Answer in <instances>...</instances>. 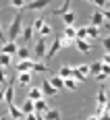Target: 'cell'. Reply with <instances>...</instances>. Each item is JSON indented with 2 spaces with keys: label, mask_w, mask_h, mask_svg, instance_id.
Segmentation results:
<instances>
[{
  "label": "cell",
  "mask_w": 110,
  "mask_h": 120,
  "mask_svg": "<svg viewBox=\"0 0 110 120\" xmlns=\"http://www.w3.org/2000/svg\"><path fill=\"white\" fill-rule=\"evenodd\" d=\"M25 118H27V120H37V118H35V114H27Z\"/></svg>",
  "instance_id": "obj_43"
},
{
  "label": "cell",
  "mask_w": 110,
  "mask_h": 120,
  "mask_svg": "<svg viewBox=\"0 0 110 120\" xmlns=\"http://www.w3.org/2000/svg\"><path fill=\"white\" fill-rule=\"evenodd\" d=\"M75 46H77V50L81 54H89L91 52V41H87V39H75Z\"/></svg>",
  "instance_id": "obj_7"
},
{
  "label": "cell",
  "mask_w": 110,
  "mask_h": 120,
  "mask_svg": "<svg viewBox=\"0 0 110 120\" xmlns=\"http://www.w3.org/2000/svg\"><path fill=\"white\" fill-rule=\"evenodd\" d=\"M44 120H60V112L58 110H48L44 114Z\"/></svg>",
  "instance_id": "obj_27"
},
{
  "label": "cell",
  "mask_w": 110,
  "mask_h": 120,
  "mask_svg": "<svg viewBox=\"0 0 110 120\" xmlns=\"http://www.w3.org/2000/svg\"><path fill=\"white\" fill-rule=\"evenodd\" d=\"M50 33H52V27H50L48 23H44V27H42V31H39V37H44V39H46V37H48Z\"/></svg>",
  "instance_id": "obj_31"
},
{
  "label": "cell",
  "mask_w": 110,
  "mask_h": 120,
  "mask_svg": "<svg viewBox=\"0 0 110 120\" xmlns=\"http://www.w3.org/2000/svg\"><path fill=\"white\" fill-rule=\"evenodd\" d=\"M87 77H89V64L73 66V79H75V81H85Z\"/></svg>",
  "instance_id": "obj_3"
},
{
  "label": "cell",
  "mask_w": 110,
  "mask_h": 120,
  "mask_svg": "<svg viewBox=\"0 0 110 120\" xmlns=\"http://www.w3.org/2000/svg\"><path fill=\"white\" fill-rule=\"evenodd\" d=\"M100 12H102L104 21H110V11H108V8H104V11H100Z\"/></svg>",
  "instance_id": "obj_40"
},
{
  "label": "cell",
  "mask_w": 110,
  "mask_h": 120,
  "mask_svg": "<svg viewBox=\"0 0 110 120\" xmlns=\"http://www.w3.org/2000/svg\"><path fill=\"white\" fill-rule=\"evenodd\" d=\"M0 66H2V68L11 66V56H6V54H0Z\"/></svg>",
  "instance_id": "obj_32"
},
{
  "label": "cell",
  "mask_w": 110,
  "mask_h": 120,
  "mask_svg": "<svg viewBox=\"0 0 110 120\" xmlns=\"http://www.w3.org/2000/svg\"><path fill=\"white\" fill-rule=\"evenodd\" d=\"M17 56H19L21 60H29L31 58V50L27 48V46H25V48H19L17 50Z\"/></svg>",
  "instance_id": "obj_25"
},
{
  "label": "cell",
  "mask_w": 110,
  "mask_h": 120,
  "mask_svg": "<svg viewBox=\"0 0 110 120\" xmlns=\"http://www.w3.org/2000/svg\"><path fill=\"white\" fill-rule=\"evenodd\" d=\"M87 120H100V116H96V114H91V116H89Z\"/></svg>",
  "instance_id": "obj_44"
},
{
  "label": "cell",
  "mask_w": 110,
  "mask_h": 120,
  "mask_svg": "<svg viewBox=\"0 0 110 120\" xmlns=\"http://www.w3.org/2000/svg\"><path fill=\"white\" fill-rule=\"evenodd\" d=\"M106 93H108V99H110V89H106Z\"/></svg>",
  "instance_id": "obj_49"
},
{
  "label": "cell",
  "mask_w": 110,
  "mask_h": 120,
  "mask_svg": "<svg viewBox=\"0 0 110 120\" xmlns=\"http://www.w3.org/2000/svg\"><path fill=\"white\" fill-rule=\"evenodd\" d=\"M100 72H102V62H91V64H89V75L98 77Z\"/></svg>",
  "instance_id": "obj_26"
},
{
  "label": "cell",
  "mask_w": 110,
  "mask_h": 120,
  "mask_svg": "<svg viewBox=\"0 0 110 120\" xmlns=\"http://www.w3.org/2000/svg\"><path fill=\"white\" fill-rule=\"evenodd\" d=\"M25 4H27V2H23V0H11V6H12V8H17L19 12L25 8Z\"/></svg>",
  "instance_id": "obj_30"
},
{
  "label": "cell",
  "mask_w": 110,
  "mask_h": 120,
  "mask_svg": "<svg viewBox=\"0 0 110 120\" xmlns=\"http://www.w3.org/2000/svg\"><path fill=\"white\" fill-rule=\"evenodd\" d=\"M58 50H60V35L54 37V41L48 46V52H46V60H52L56 54H58Z\"/></svg>",
  "instance_id": "obj_4"
},
{
  "label": "cell",
  "mask_w": 110,
  "mask_h": 120,
  "mask_svg": "<svg viewBox=\"0 0 110 120\" xmlns=\"http://www.w3.org/2000/svg\"><path fill=\"white\" fill-rule=\"evenodd\" d=\"M21 33H23V39H25V44H29V41L33 39V29H31V25H25L23 29H21Z\"/></svg>",
  "instance_id": "obj_22"
},
{
  "label": "cell",
  "mask_w": 110,
  "mask_h": 120,
  "mask_svg": "<svg viewBox=\"0 0 110 120\" xmlns=\"http://www.w3.org/2000/svg\"><path fill=\"white\" fill-rule=\"evenodd\" d=\"M106 104H108V93H106V87L102 85V87L98 89V106H100V108H104Z\"/></svg>",
  "instance_id": "obj_12"
},
{
  "label": "cell",
  "mask_w": 110,
  "mask_h": 120,
  "mask_svg": "<svg viewBox=\"0 0 110 120\" xmlns=\"http://www.w3.org/2000/svg\"><path fill=\"white\" fill-rule=\"evenodd\" d=\"M0 41H2V44H6V33L2 31V25H0Z\"/></svg>",
  "instance_id": "obj_41"
},
{
  "label": "cell",
  "mask_w": 110,
  "mask_h": 120,
  "mask_svg": "<svg viewBox=\"0 0 110 120\" xmlns=\"http://www.w3.org/2000/svg\"><path fill=\"white\" fill-rule=\"evenodd\" d=\"M4 83H6V68L0 66V85H4Z\"/></svg>",
  "instance_id": "obj_36"
},
{
  "label": "cell",
  "mask_w": 110,
  "mask_h": 120,
  "mask_svg": "<svg viewBox=\"0 0 110 120\" xmlns=\"http://www.w3.org/2000/svg\"><path fill=\"white\" fill-rule=\"evenodd\" d=\"M35 118L37 120H44V114H35Z\"/></svg>",
  "instance_id": "obj_46"
},
{
  "label": "cell",
  "mask_w": 110,
  "mask_h": 120,
  "mask_svg": "<svg viewBox=\"0 0 110 120\" xmlns=\"http://www.w3.org/2000/svg\"><path fill=\"white\" fill-rule=\"evenodd\" d=\"M46 52H48V41H46L44 37H37L35 48H33V56H35L37 60H42V58H46Z\"/></svg>",
  "instance_id": "obj_2"
},
{
  "label": "cell",
  "mask_w": 110,
  "mask_h": 120,
  "mask_svg": "<svg viewBox=\"0 0 110 120\" xmlns=\"http://www.w3.org/2000/svg\"><path fill=\"white\" fill-rule=\"evenodd\" d=\"M102 46H104V48H106V50H108V52H110V35L102 37Z\"/></svg>",
  "instance_id": "obj_39"
},
{
  "label": "cell",
  "mask_w": 110,
  "mask_h": 120,
  "mask_svg": "<svg viewBox=\"0 0 110 120\" xmlns=\"http://www.w3.org/2000/svg\"><path fill=\"white\" fill-rule=\"evenodd\" d=\"M62 21H64V25H67V27H75V21H77V15H75L73 11H69L67 15H62Z\"/></svg>",
  "instance_id": "obj_16"
},
{
  "label": "cell",
  "mask_w": 110,
  "mask_h": 120,
  "mask_svg": "<svg viewBox=\"0 0 110 120\" xmlns=\"http://www.w3.org/2000/svg\"><path fill=\"white\" fill-rule=\"evenodd\" d=\"M44 23H46V21H44V17H35V21L31 23V29H33L35 33H39V31H42V27H44Z\"/></svg>",
  "instance_id": "obj_24"
},
{
  "label": "cell",
  "mask_w": 110,
  "mask_h": 120,
  "mask_svg": "<svg viewBox=\"0 0 110 120\" xmlns=\"http://www.w3.org/2000/svg\"><path fill=\"white\" fill-rule=\"evenodd\" d=\"M17 81H19V85H29L31 83V72H17Z\"/></svg>",
  "instance_id": "obj_23"
},
{
  "label": "cell",
  "mask_w": 110,
  "mask_h": 120,
  "mask_svg": "<svg viewBox=\"0 0 110 120\" xmlns=\"http://www.w3.org/2000/svg\"><path fill=\"white\" fill-rule=\"evenodd\" d=\"M56 75L60 77L62 81H64V79H71V77H73V66H69V64H64V66H60V71L56 72Z\"/></svg>",
  "instance_id": "obj_14"
},
{
  "label": "cell",
  "mask_w": 110,
  "mask_h": 120,
  "mask_svg": "<svg viewBox=\"0 0 110 120\" xmlns=\"http://www.w3.org/2000/svg\"><path fill=\"white\" fill-rule=\"evenodd\" d=\"M17 50H19L17 41H6V44H2L0 54H6V56H11V58H12V54H17Z\"/></svg>",
  "instance_id": "obj_5"
},
{
  "label": "cell",
  "mask_w": 110,
  "mask_h": 120,
  "mask_svg": "<svg viewBox=\"0 0 110 120\" xmlns=\"http://www.w3.org/2000/svg\"><path fill=\"white\" fill-rule=\"evenodd\" d=\"M69 11H71V0H64V2H62L60 6H58L56 11H52L50 15H60V17H62V15H67Z\"/></svg>",
  "instance_id": "obj_15"
},
{
  "label": "cell",
  "mask_w": 110,
  "mask_h": 120,
  "mask_svg": "<svg viewBox=\"0 0 110 120\" xmlns=\"http://www.w3.org/2000/svg\"><path fill=\"white\" fill-rule=\"evenodd\" d=\"M33 108H35V112H33V114H46V112L50 110L46 99H37V101H33Z\"/></svg>",
  "instance_id": "obj_10"
},
{
  "label": "cell",
  "mask_w": 110,
  "mask_h": 120,
  "mask_svg": "<svg viewBox=\"0 0 110 120\" xmlns=\"http://www.w3.org/2000/svg\"><path fill=\"white\" fill-rule=\"evenodd\" d=\"M21 112H23V116H27V114H33V112H35V108H33V101H31V99H25L23 106H21Z\"/></svg>",
  "instance_id": "obj_21"
},
{
  "label": "cell",
  "mask_w": 110,
  "mask_h": 120,
  "mask_svg": "<svg viewBox=\"0 0 110 120\" xmlns=\"http://www.w3.org/2000/svg\"><path fill=\"white\" fill-rule=\"evenodd\" d=\"M100 120H110V114L108 112H102V114H100Z\"/></svg>",
  "instance_id": "obj_42"
},
{
  "label": "cell",
  "mask_w": 110,
  "mask_h": 120,
  "mask_svg": "<svg viewBox=\"0 0 110 120\" xmlns=\"http://www.w3.org/2000/svg\"><path fill=\"white\" fill-rule=\"evenodd\" d=\"M50 4V0H35V2H27L25 4V11H42V8H46Z\"/></svg>",
  "instance_id": "obj_6"
},
{
  "label": "cell",
  "mask_w": 110,
  "mask_h": 120,
  "mask_svg": "<svg viewBox=\"0 0 110 120\" xmlns=\"http://www.w3.org/2000/svg\"><path fill=\"white\" fill-rule=\"evenodd\" d=\"M8 112H11V118H12V120H21V118H25L23 112H21V108H17L15 104H11V106H8Z\"/></svg>",
  "instance_id": "obj_18"
},
{
  "label": "cell",
  "mask_w": 110,
  "mask_h": 120,
  "mask_svg": "<svg viewBox=\"0 0 110 120\" xmlns=\"http://www.w3.org/2000/svg\"><path fill=\"white\" fill-rule=\"evenodd\" d=\"M33 71L35 72H50V66H46L44 62H35L33 64Z\"/></svg>",
  "instance_id": "obj_29"
},
{
  "label": "cell",
  "mask_w": 110,
  "mask_h": 120,
  "mask_svg": "<svg viewBox=\"0 0 110 120\" xmlns=\"http://www.w3.org/2000/svg\"><path fill=\"white\" fill-rule=\"evenodd\" d=\"M12 99H15V87H12V83H11V87H6V89H4V101H6V106L15 104Z\"/></svg>",
  "instance_id": "obj_17"
},
{
  "label": "cell",
  "mask_w": 110,
  "mask_h": 120,
  "mask_svg": "<svg viewBox=\"0 0 110 120\" xmlns=\"http://www.w3.org/2000/svg\"><path fill=\"white\" fill-rule=\"evenodd\" d=\"M71 46H75V41H73V39L62 37V33H60V48H71Z\"/></svg>",
  "instance_id": "obj_33"
},
{
  "label": "cell",
  "mask_w": 110,
  "mask_h": 120,
  "mask_svg": "<svg viewBox=\"0 0 110 120\" xmlns=\"http://www.w3.org/2000/svg\"><path fill=\"white\" fill-rule=\"evenodd\" d=\"M64 87H67V89H77V81H75L73 77H71V79H64Z\"/></svg>",
  "instance_id": "obj_34"
},
{
  "label": "cell",
  "mask_w": 110,
  "mask_h": 120,
  "mask_svg": "<svg viewBox=\"0 0 110 120\" xmlns=\"http://www.w3.org/2000/svg\"><path fill=\"white\" fill-rule=\"evenodd\" d=\"M6 118H8L6 114H0V120H6Z\"/></svg>",
  "instance_id": "obj_47"
},
{
  "label": "cell",
  "mask_w": 110,
  "mask_h": 120,
  "mask_svg": "<svg viewBox=\"0 0 110 120\" xmlns=\"http://www.w3.org/2000/svg\"><path fill=\"white\" fill-rule=\"evenodd\" d=\"M62 37L73 39V41H75V37H77V27H67V29H64V33H62Z\"/></svg>",
  "instance_id": "obj_28"
},
{
  "label": "cell",
  "mask_w": 110,
  "mask_h": 120,
  "mask_svg": "<svg viewBox=\"0 0 110 120\" xmlns=\"http://www.w3.org/2000/svg\"><path fill=\"white\" fill-rule=\"evenodd\" d=\"M100 75H104L106 79H110V66H106V64H102V72Z\"/></svg>",
  "instance_id": "obj_37"
},
{
  "label": "cell",
  "mask_w": 110,
  "mask_h": 120,
  "mask_svg": "<svg viewBox=\"0 0 110 120\" xmlns=\"http://www.w3.org/2000/svg\"><path fill=\"white\" fill-rule=\"evenodd\" d=\"M25 99H31V101H37V99H46V97H44V93H42V89H39V87H31Z\"/></svg>",
  "instance_id": "obj_9"
},
{
  "label": "cell",
  "mask_w": 110,
  "mask_h": 120,
  "mask_svg": "<svg viewBox=\"0 0 110 120\" xmlns=\"http://www.w3.org/2000/svg\"><path fill=\"white\" fill-rule=\"evenodd\" d=\"M39 89H42V93H44V97H52V95H56V93H58V91H56V89H54V87H52V85H50L48 81H44Z\"/></svg>",
  "instance_id": "obj_13"
},
{
  "label": "cell",
  "mask_w": 110,
  "mask_h": 120,
  "mask_svg": "<svg viewBox=\"0 0 110 120\" xmlns=\"http://www.w3.org/2000/svg\"><path fill=\"white\" fill-rule=\"evenodd\" d=\"M75 39H87V31H85V27H79L77 29V37Z\"/></svg>",
  "instance_id": "obj_35"
},
{
  "label": "cell",
  "mask_w": 110,
  "mask_h": 120,
  "mask_svg": "<svg viewBox=\"0 0 110 120\" xmlns=\"http://www.w3.org/2000/svg\"><path fill=\"white\" fill-rule=\"evenodd\" d=\"M48 83L52 85V87H54L56 91H60L62 87H64V81H62V79H60V77H58V75H52V79H50Z\"/></svg>",
  "instance_id": "obj_20"
},
{
  "label": "cell",
  "mask_w": 110,
  "mask_h": 120,
  "mask_svg": "<svg viewBox=\"0 0 110 120\" xmlns=\"http://www.w3.org/2000/svg\"><path fill=\"white\" fill-rule=\"evenodd\" d=\"M91 25L98 27V29L106 25V21H104V17H102V12H100V11H94V15H91Z\"/></svg>",
  "instance_id": "obj_11"
},
{
  "label": "cell",
  "mask_w": 110,
  "mask_h": 120,
  "mask_svg": "<svg viewBox=\"0 0 110 120\" xmlns=\"http://www.w3.org/2000/svg\"><path fill=\"white\" fill-rule=\"evenodd\" d=\"M33 64H35V62L31 58L29 60H21V62L17 64V72H31L33 71Z\"/></svg>",
  "instance_id": "obj_8"
},
{
  "label": "cell",
  "mask_w": 110,
  "mask_h": 120,
  "mask_svg": "<svg viewBox=\"0 0 110 120\" xmlns=\"http://www.w3.org/2000/svg\"><path fill=\"white\" fill-rule=\"evenodd\" d=\"M102 64H106V66H110V52H106L104 56H102V60H100Z\"/></svg>",
  "instance_id": "obj_38"
},
{
  "label": "cell",
  "mask_w": 110,
  "mask_h": 120,
  "mask_svg": "<svg viewBox=\"0 0 110 120\" xmlns=\"http://www.w3.org/2000/svg\"><path fill=\"white\" fill-rule=\"evenodd\" d=\"M106 8H108V11H110V2H106Z\"/></svg>",
  "instance_id": "obj_48"
},
{
  "label": "cell",
  "mask_w": 110,
  "mask_h": 120,
  "mask_svg": "<svg viewBox=\"0 0 110 120\" xmlns=\"http://www.w3.org/2000/svg\"><path fill=\"white\" fill-rule=\"evenodd\" d=\"M85 31H87V41H91V39L100 37V29H98V27H94V25H87Z\"/></svg>",
  "instance_id": "obj_19"
},
{
  "label": "cell",
  "mask_w": 110,
  "mask_h": 120,
  "mask_svg": "<svg viewBox=\"0 0 110 120\" xmlns=\"http://www.w3.org/2000/svg\"><path fill=\"white\" fill-rule=\"evenodd\" d=\"M0 101H4V89H0Z\"/></svg>",
  "instance_id": "obj_45"
},
{
  "label": "cell",
  "mask_w": 110,
  "mask_h": 120,
  "mask_svg": "<svg viewBox=\"0 0 110 120\" xmlns=\"http://www.w3.org/2000/svg\"><path fill=\"white\" fill-rule=\"evenodd\" d=\"M21 29H23V12H17V15L12 17L8 29H6V41H17Z\"/></svg>",
  "instance_id": "obj_1"
}]
</instances>
